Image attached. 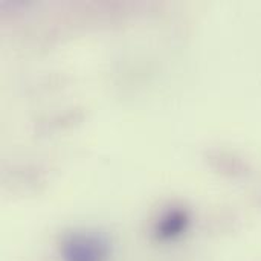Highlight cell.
Returning <instances> with one entry per match:
<instances>
[{"label": "cell", "instance_id": "2", "mask_svg": "<svg viewBox=\"0 0 261 261\" xmlns=\"http://www.w3.org/2000/svg\"><path fill=\"white\" fill-rule=\"evenodd\" d=\"M185 226V219L179 216H173L167 222H164L159 228V237L161 239H171L177 236Z\"/></svg>", "mask_w": 261, "mask_h": 261}, {"label": "cell", "instance_id": "1", "mask_svg": "<svg viewBox=\"0 0 261 261\" xmlns=\"http://www.w3.org/2000/svg\"><path fill=\"white\" fill-rule=\"evenodd\" d=\"M61 255L64 261H106L109 245L96 236H75L63 245Z\"/></svg>", "mask_w": 261, "mask_h": 261}]
</instances>
